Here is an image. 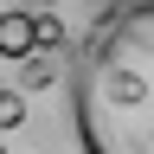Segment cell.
<instances>
[{
  "mask_svg": "<svg viewBox=\"0 0 154 154\" xmlns=\"http://www.w3.org/2000/svg\"><path fill=\"white\" fill-rule=\"evenodd\" d=\"M19 90H51V64H45V58H26V77H19Z\"/></svg>",
  "mask_w": 154,
  "mask_h": 154,
  "instance_id": "obj_4",
  "label": "cell"
},
{
  "mask_svg": "<svg viewBox=\"0 0 154 154\" xmlns=\"http://www.w3.org/2000/svg\"><path fill=\"white\" fill-rule=\"evenodd\" d=\"M26 122V90H0V128H19Z\"/></svg>",
  "mask_w": 154,
  "mask_h": 154,
  "instance_id": "obj_3",
  "label": "cell"
},
{
  "mask_svg": "<svg viewBox=\"0 0 154 154\" xmlns=\"http://www.w3.org/2000/svg\"><path fill=\"white\" fill-rule=\"evenodd\" d=\"M71 116L84 154H154V0L90 32L71 71Z\"/></svg>",
  "mask_w": 154,
  "mask_h": 154,
  "instance_id": "obj_1",
  "label": "cell"
},
{
  "mask_svg": "<svg viewBox=\"0 0 154 154\" xmlns=\"http://www.w3.org/2000/svg\"><path fill=\"white\" fill-rule=\"evenodd\" d=\"M0 154H7V148H0Z\"/></svg>",
  "mask_w": 154,
  "mask_h": 154,
  "instance_id": "obj_6",
  "label": "cell"
},
{
  "mask_svg": "<svg viewBox=\"0 0 154 154\" xmlns=\"http://www.w3.org/2000/svg\"><path fill=\"white\" fill-rule=\"evenodd\" d=\"M38 51V13L7 7L0 13V58H32Z\"/></svg>",
  "mask_w": 154,
  "mask_h": 154,
  "instance_id": "obj_2",
  "label": "cell"
},
{
  "mask_svg": "<svg viewBox=\"0 0 154 154\" xmlns=\"http://www.w3.org/2000/svg\"><path fill=\"white\" fill-rule=\"evenodd\" d=\"M38 45H64V26H58V19L45 13V19H38Z\"/></svg>",
  "mask_w": 154,
  "mask_h": 154,
  "instance_id": "obj_5",
  "label": "cell"
},
{
  "mask_svg": "<svg viewBox=\"0 0 154 154\" xmlns=\"http://www.w3.org/2000/svg\"><path fill=\"white\" fill-rule=\"evenodd\" d=\"M0 90H7V84H0Z\"/></svg>",
  "mask_w": 154,
  "mask_h": 154,
  "instance_id": "obj_7",
  "label": "cell"
}]
</instances>
